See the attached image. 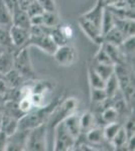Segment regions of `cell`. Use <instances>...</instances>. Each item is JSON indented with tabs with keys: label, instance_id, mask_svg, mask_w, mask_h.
Wrapping results in <instances>:
<instances>
[{
	"label": "cell",
	"instance_id": "6da1fadb",
	"mask_svg": "<svg viewBox=\"0 0 135 151\" xmlns=\"http://www.w3.org/2000/svg\"><path fill=\"white\" fill-rule=\"evenodd\" d=\"M78 107V100L76 98H67L63 102H58L51 111V115L46 120V130H48V147L53 149V135L56 126L65 120L66 118L76 112Z\"/></svg>",
	"mask_w": 135,
	"mask_h": 151
},
{
	"label": "cell",
	"instance_id": "8992f818",
	"mask_svg": "<svg viewBox=\"0 0 135 151\" xmlns=\"http://www.w3.org/2000/svg\"><path fill=\"white\" fill-rule=\"evenodd\" d=\"M75 138L68 132L63 121L56 126L53 135V150L68 151L73 150L76 143Z\"/></svg>",
	"mask_w": 135,
	"mask_h": 151
},
{
	"label": "cell",
	"instance_id": "2e32d148",
	"mask_svg": "<svg viewBox=\"0 0 135 151\" xmlns=\"http://www.w3.org/2000/svg\"><path fill=\"white\" fill-rule=\"evenodd\" d=\"M125 38L126 37L122 35L121 31H120L117 27L113 26L106 35H104V36H103V42L110 43V45H112L119 47V45L124 41Z\"/></svg>",
	"mask_w": 135,
	"mask_h": 151
},
{
	"label": "cell",
	"instance_id": "ac0fdd59",
	"mask_svg": "<svg viewBox=\"0 0 135 151\" xmlns=\"http://www.w3.org/2000/svg\"><path fill=\"white\" fill-rule=\"evenodd\" d=\"M127 140H128V134L122 125L119 130L117 131V133L114 135V137L112 138V140L110 141V143L113 147H115V149H119V148L126 146Z\"/></svg>",
	"mask_w": 135,
	"mask_h": 151
},
{
	"label": "cell",
	"instance_id": "e0dca14e",
	"mask_svg": "<svg viewBox=\"0 0 135 151\" xmlns=\"http://www.w3.org/2000/svg\"><path fill=\"white\" fill-rule=\"evenodd\" d=\"M86 138H87L88 142L90 143V145H92L93 147L100 145L105 140L104 135H103V129L98 127L90 129L88 132H86Z\"/></svg>",
	"mask_w": 135,
	"mask_h": 151
},
{
	"label": "cell",
	"instance_id": "836d02e7",
	"mask_svg": "<svg viewBox=\"0 0 135 151\" xmlns=\"http://www.w3.org/2000/svg\"><path fill=\"white\" fill-rule=\"evenodd\" d=\"M45 11H56L55 0H36Z\"/></svg>",
	"mask_w": 135,
	"mask_h": 151
},
{
	"label": "cell",
	"instance_id": "5b68a950",
	"mask_svg": "<svg viewBox=\"0 0 135 151\" xmlns=\"http://www.w3.org/2000/svg\"><path fill=\"white\" fill-rule=\"evenodd\" d=\"M14 70L24 79H33L35 77L29 57L28 47L17 48L14 52Z\"/></svg>",
	"mask_w": 135,
	"mask_h": 151
},
{
	"label": "cell",
	"instance_id": "e575fe53",
	"mask_svg": "<svg viewBox=\"0 0 135 151\" xmlns=\"http://www.w3.org/2000/svg\"><path fill=\"white\" fill-rule=\"evenodd\" d=\"M2 1H3V3L5 4L7 9L10 11L11 15H12V13H13L14 11L20 8V7H19L18 0H2Z\"/></svg>",
	"mask_w": 135,
	"mask_h": 151
},
{
	"label": "cell",
	"instance_id": "1f68e13d",
	"mask_svg": "<svg viewBox=\"0 0 135 151\" xmlns=\"http://www.w3.org/2000/svg\"><path fill=\"white\" fill-rule=\"evenodd\" d=\"M17 105H18L19 110L22 112L23 114L27 113V112L30 111L32 108H34L32 102H31V100H30V96L20 98L17 101Z\"/></svg>",
	"mask_w": 135,
	"mask_h": 151
},
{
	"label": "cell",
	"instance_id": "83f0119b",
	"mask_svg": "<svg viewBox=\"0 0 135 151\" xmlns=\"http://www.w3.org/2000/svg\"><path fill=\"white\" fill-rule=\"evenodd\" d=\"M0 45L5 47L6 50H17L12 45L10 35H9V28L1 27L0 26Z\"/></svg>",
	"mask_w": 135,
	"mask_h": 151
},
{
	"label": "cell",
	"instance_id": "8d00e7d4",
	"mask_svg": "<svg viewBox=\"0 0 135 151\" xmlns=\"http://www.w3.org/2000/svg\"><path fill=\"white\" fill-rule=\"evenodd\" d=\"M30 25H43V14L30 17Z\"/></svg>",
	"mask_w": 135,
	"mask_h": 151
},
{
	"label": "cell",
	"instance_id": "3957f363",
	"mask_svg": "<svg viewBox=\"0 0 135 151\" xmlns=\"http://www.w3.org/2000/svg\"><path fill=\"white\" fill-rule=\"evenodd\" d=\"M50 28L45 25H31L29 28V40L27 47H36L48 55H53L56 45L50 35Z\"/></svg>",
	"mask_w": 135,
	"mask_h": 151
},
{
	"label": "cell",
	"instance_id": "cb8c5ba5",
	"mask_svg": "<svg viewBox=\"0 0 135 151\" xmlns=\"http://www.w3.org/2000/svg\"><path fill=\"white\" fill-rule=\"evenodd\" d=\"M93 69L96 70L98 75L106 82L109 77L114 74V65H106V64H95Z\"/></svg>",
	"mask_w": 135,
	"mask_h": 151
},
{
	"label": "cell",
	"instance_id": "ba28073f",
	"mask_svg": "<svg viewBox=\"0 0 135 151\" xmlns=\"http://www.w3.org/2000/svg\"><path fill=\"white\" fill-rule=\"evenodd\" d=\"M29 130L17 129L14 133L7 136V141L4 150L7 151H22L25 150L26 139Z\"/></svg>",
	"mask_w": 135,
	"mask_h": 151
},
{
	"label": "cell",
	"instance_id": "44dd1931",
	"mask_svg": "<svg viewBox=\"0 0 135 151\" xmlns=\"http://www.w3.org/2000/svg\"><path fill=\"white\" fill-rule=\"evenodd\" d=\"M12 25V15L7 9L5 4L0 0V26L5 28H10Z\"/></svg>",
	"mask_w": 135,
	"mask_h": 151
},
{
	"label": "cell",
	"instance_id": "484cf974",
	"mask_svg": "<svg viewBox=\"0 0 135 151\" xmlns=\"http://www.w3.org/2000/svg\"><path fill=\"white\" fill-rule=\"evenodd\" d=\"M43 25L48 27H53L61 23V20L58 18V12L56 11H43Z\"/></svg>",
	"mask_w": 135,
	"mask_h": 151
},
{
	"label": "cell",
	"instance_id": "d590c367",
	"mask_svg": "<svg viewBox=\"0 0 135 151\" xmlns=\"http://www.w3.org/2000/svg\"><path fill=\"white\" fill-rule=\"evenodd\" d=\"M123 127L126 130L127 134H128V137L134 135V115L130 116V118L126 121V123H125Z\"/></svg>",
	"mask_w": 135,
	"mask_h": 151
},
{
	"label": "cell",
	"instance_id": "4316f807",
	"mask_svg": "<svg viewBox=\"0 0 135 151\" xmlns=\"http://www.w3.org/2000/svg\"><path fill=\"white\" fill-rule=\"evenodd\" d=\"M121 126H122V124L118 122V121L106 124V126L103 128V135H104L105 140H108L110 142Z\"/></svg>",
	"mask_w": 135,
	"mask_h": 151
},
{
	"label": "cell",
	"instance_id": "5bb4252c",
	"mask_svg": "<svg viewBox=\"0 0 135 151\" xmlns=\"http://www.w3.org/2000/svg\"><path fill=\"white\" fill-rule=\"evenodd\" d=\"M18 129V119L2 113V121L0 131L9 136Z\"/></svg>",
	"mask_w": 135,
	"mask_h": 151
},
{
	"label": "cell",
	"instance_id": "f35d334b",
	"mask_svg": "<svg viewBox=\"0 0 135 151\" xmlns=\"http://www.w3.org/2000/svg\"><path fill=\"white\" fill-rule=\"evenodd\" d=\"M5 50H6V48H5V47H3L2 45H0V55H1L4 52H5Z\"/></svg>",
	"mask_w": 135,
	"mask_h": 151
},
{
	"label": "cell",
	"instance_id": "d6a6232c",
	"mask_svg": "<svg viewBox=\"0 0 135 151\" xmlns=\"http://www.w3.org/2000/svg\"><path fill=\"white\" fill-rule=\"evenodd\" d=\"M58 25H60V29L62 31L64 37L68 41H70L74 36V29L72 27V25L68 23H60Z\"/></svg>",
	"mask_w": 135,
	"mask_h": 151
},
{
	"label": "cell",
	"instance_id": "ffe728a7",
	"mask_svg": "<svg viewBox=\"0 0 135 151\" xmlns=\"http://www.w3.org/2000/svg\"><path fill=\"white\" fill-rule=\"evenodd\" d=\"M114 26V15L108 8L105 7L104 13H103V18L101 22V32L102 35H106L108 31Z\"/></svg>",
	"mask_w": 135,
	"mask_h": 151
},
{
	"label": "cell",
	"instance_id": "60d3db41",
	"mask_svg": "<svg viewBox=\"0 0 135 151\" xmlns=\"http://www.w3.org/2000/svg\"><path fill=\"white\" fill-rule=\"evenodd\" d=\"M0 113H2V105H0Z\"/></svg>",
	"mask_w": 135,
	"mask_h": 151
},
{
	"label": "cell",
	"instance_id": "74e56055",
	"mask_svg": "<svg viewBox=\"0 0 135 151\" xmlns=\"http://www.w3.org/2000/svg\"><path fill=\"white\" fill-rule=\"evenodd\" d=\"M7 141V135L0 131V150H4Z\"/></svg>",
	"mask_w": 135,
	"mask_h": 151
},
{
	"label": "cell",
	"instance_id": "7c38bea8",
	"mask_svg": "<svg viewBox=\"0 0 135 151\" xmlns=\"http://www.w3.org/2000/svg\"><path fill=\"white\" fill-rule=\"evenodd\" d=\"M114 26L118 28L126 38L134 35V19L114 16Z\"/></svg>",
	"mask_w": 135,
	"mask_h": 151
},
{
	"label": "cell",
	"instance_id": "d6986e66",
	"mask_svg": "<svg viewBox=\"0 0 135 151\" xmlns=\"http://www.w3.org/2000/svg\"><path fill=\"white\" fill-rule=\"evenodd\" d=\"M104 90H105V92H106V94L108 96V99L112 98V97L120 90L118 79H117V77L115 74H113L111 77H109L106 80V82H105Z\"/></svg>",
	"mask_w": 135,
	"mask_h": 151
},
{
	"label": "cell",
	"instance_id": "603a6c76",
	"mask_svg": "<svg viewBox=\"0 0 135 151\" xmlns=\"http://www.w3.org/2000/svg\"><path fill=\"white\" fill-rule=\"evenodd\" d=\"M88 80H89V84L91 88L104 89L105 81L96 73V70L93 69V67L89 68V70H88Z\"/></svg>",
	"mask_w": 135,
	"mask_h": 151
},
{
	"label": "cell",
	"instance_id": "9a60e30c",
	"mask_svg": "<svg viewBox=\"0 0 135 151\" xmlns=\"http://www.w3.org/2000/svg\"><path fill=\"white\" fill-rule=\"evenodd\" d=\"M12 25L26 29L30 28V18L25 10L19 8L12 13Z\"/></svg>",
	"mask_w": 135,
	"mask_h": 151
},
{
	"label": "cell",
	"instance_id": "f546056e",
	"mask_svg": "<svg viewBox=\"0 0 135 151\" xmlns=\"http://www.w3.org/2000/svg\"><path fill=\"white\" fill-rule=\"evenodd\" d=\"M95 62L96 64H106V65H114L111 60V58L109 57V55L107 53L106 50H105L103 43L100 45V48L95 55Z\"/></svg>",
	"mask_w": 135,
	"mask_h": 151
},
{
	"label": "cell",
	"instance_id": "d4e9b609",
	"mask_svg": "<svg viewBox=\"0 0 135 151\" xmlns=\"http://www.w3.org/2000/svg\"><path fill=\"white\" fill-rule=\"evenodd\" d=\"M119 115L120 114L118 113V111L113 106H110V107H107V108L101 113V119L105 124H108V123L118 121Z\"/></svg>",
	"mask_w": 135,
	"mask_h": 151
},
{
	"label": "cell",
	"instance_id": "f1b7e54d",
	"mask_svg": "<svg viewBox=\"0 0 135 151\" xmlns=\"http://www.w3.org/2000/svg\"><path fill=\"white\" fill-rule=\"evenodd\" d=\"M108 100V96L104 89H95L91 88V101L95 104L104 103Z\"/></svg>",
	"mask_w": 135,
	"mask_h": 151
},
{
	"label": "cell",
	"instance_id": "7a4b0ae2",
	"mask_svg": "<svg viewBox=\"0 0 135 151\" xmlns=\"http://www.w3.org/2000/svg\"><path fill=\"white\" fill-rule=\"evenodd\" d=\"M58 100H53L50 104H48L45 107L40 108H32L30 111L25 113L18 120V129L21 130H30L36 126L40 125L46 122L48 116L51 115V111L56 107V105L58 103Z\"/></svg>",
	"mask_w": 135,
	"mask_h": 151
},
{
	"label": "cell",
	"instance_id": "7402d4cb",
	"mask_svg": "<svg viewBox=\"0 0 135 151\" xmlns=\"http://www.w3.org/2000/svg\"><path fill=\"white\" fill-rule=\"evenodd\" d=\"M80 124L81 131L82 132H88L90 129L96 127L95 126V117L91 112H86L80 116Z\"/></svg>",
	"mask_w": 135,
	"mask_h": 151
},
{
	"label": "cell",
	"instance_id": "8fae6325",
	"mask_svg": "<svg viewBox=\"0 0 135 151\" xmlns=\"http://www.w3.org/2000/svg\"><path fill=\"white\" fill-rule=\"evenodd\" d=\"M64 125L68 132L75 138L76 140L79 139L81 133V124H80V115L77 112H74L71 115H69L65 120L63 121Z\"/></svg>",
	"mask_w": 135,
	"mask_h": 151
},
{
	"label": "cell",
	"instance_id": "4dcf8cb0",
	"mask_svg": "<svg viewBox=\"0 0 135 151\" xmlns=\"http://www.w3.org/2000/svg\"><path fill=\"white\" fill-rule=\"evenodd\" d=\"M26 13L28 14L29 18L32 17V16H36V15H41L45 11V9L43 8V6L38 3L36 0H33L32 2L29 3V5L26 7L25 9Z\"/></svg>",
	"mask_w": 135,
	"mask_h": 151
},
{
	"label": "cell",
	"instance_id": "30bf717a",
	"mask_svg": "<svg viewBox=\"0 0 135 151\" xmlns=\"http://www.w3.org/2000/svg\"><path fill=\"white\" fill-rule=\"evenodd\" d=\"M9 35H10L12 45L15 48H22L27 47L29 36H30L29 29L11 25L9 28Z\"/></svg>",
	"mask_w": 135,
	"mask_h": 151
},
{
	"label": "cell",
	"instance_id": "4fadbf2b",
	"mask_svg": "<svg viewBox=\"0 0 135 151\" xmlns=\"http://www.w3.org/2000/svg\"><path fill=\"white\" fill-rule=\"evenodd\" d=\"M16 50H6L0 55V75L3 77L14 69V52Z\"/></svg>",
	"mask_w": 135,
	"mask_h": 151
},
{
	"label": "cell",
	"instance_id": "52a82bcc",
	"mask_svg": "<svg viewBox=\"0 0 135 151\" xmlns=\"http://www.w3.org/2000/svg\"><path fill=\"white\" fill-rule=\"evenodd\" d=\"M56 63L63 67H71L77 60V52L72 45H64L58 47L53 55Z\"/></svg>",
	"mask_w": 135,
	"mask_h": 151
},
{
	"label": "cell",
	"instance_id": "277c9868",
	"mask_svg": "<svg viewBox=\"0 0 135 151\" xmlns=\"http://www.w3.org/2000/svg\"><path fill=\"white\" fill-rule=\"evenodd\" d=\"M48 130L46 124H40L30 129L26 139L25 150L30 151H45L48 150Z\"/></svg>",
	"mask_w": 135,
	"mask_h": 151
},
{
	"label": "cell",
	"instance_id": "9c48e42d",
	"mask_svg": "<svg viewBox=\"0 0 135 151\" xmlns=\"http://www.w3.org/2000/svg\"><path fill=\"white\" fill-rule=\"evenodd\" d=\"M78 23H79L80 28L82 29L83 32L87 35V37L90 40H92L94 43H97L99 45L103 42V35L101 29L98 28L97 26L94 25L92 22H90L88 19L83 17L82 15L78 19Z\"/></svg>",
	"mask_w": 135,
	"mask_h": 151
},
{
	"label": "cell",
	"instance_id": "ab89813d",
	"mask_svg": "<svg viewBox=\"0 0 135 151\" xmlns=\"http://www.w3.org/2000/svg\"><path fill=\"white\" fill-rule=\"evenodd\" d=\"M1 121H2V113H0V128H1Z\"/></svg>",
	"mask_w": 135,
	"mask_h": 151
}]
</instances>
